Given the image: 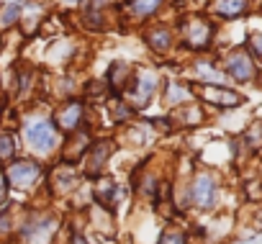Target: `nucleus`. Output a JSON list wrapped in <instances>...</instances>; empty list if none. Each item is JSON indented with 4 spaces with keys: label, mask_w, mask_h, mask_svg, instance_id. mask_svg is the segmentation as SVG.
I'll use <instances>...</instances> for the list:
<instances>
[{
    "label": "nucleus",
    "mask_w": 262,
    "mask_h": 244,
    "mask_svg": "<svg viewBox=\"0 0 262 244\" xmlns=\"http://www.w3.org/2000/svg\"><path fill=\"white\" fill-rule=\"evenodd\" d=\"M24 137H26V144L39 152V154H52L57 147H59V139H57V129L49 118L44 116H31L26 124H24Z\"/></svg>",
    "instance_id": "1"
},
{
    "label": "nucleus",
    "mask_w": 262,
    "mask_h": 244,
    "mask_svg": "<svg viewBox=\"0 0 262 244\" xmlns=\"http://www.w3.org/2000/svg\"><path fill=\"white\" fill-rule=\"evenodd\" d=\"M183 29V41L188 49L193 52H201V49H208L211 41H213V24L206 21V18H185V24L180 26Z\"/></svg>",
    "instance_id": "2"
},
{
    "label": "nucleus",
    "mask_w": 262,
    "mask_h": 244,
    "mask_svg": "<svg viewBox=\"0 0 262 244\" xmlns=\"http://www.w3.org/2000/svg\"><path fill=\"white\" fill-rule=\"evenodd\" d=\"M224 70H226V75H229L231 80H236V82H252V80L257 77V62H254V57H252L249 52H244V49L229 52L226 59H224Z\"/></svg>",
    "instance_id": "3"
},
{
    "label": "nucleus",
    "mask_w": 262,
    "mask_h": 244,
    "mask_svg": "<svg viewBox=\"0 0 262 244\" xmlns=\"http://www.w3.org/2000/svg\"><path fill=\"white\" fill-rule=\"evenodd\" d=\"M190 201L198 208H203V211H208V208L216 206V201H219V185H216V180H213L211 172H198L195 175V180L190 185Z\"/></svg>",
    "instance_id": "4"
},
{
    "label": "nucleus",
    "mask_w": 262,
    "mask_h": 244,
    "mask_svg": "<svg viewBox=\"0 0 262 244\" xmlns=\"http://www.w3.org/2000/svg\"><path fill=\"white\" fill-rule=\"evenodd\" d=\"M6 178L16 188H31L41 178V165H36V162H13L6 170Z\"/></svg>",
    "instance_id": "5"
},
{
    "label": "nucleus",
    "mask_w": 262,
    "mask_h": 244,
    "mask_svg": "<svg viewBox=\"0 0 262 244\" xmlns=\"http://www.w3.org/2000/svg\"><path fill=\"white\" fill-rule=\"evenodd\" d=\"M201 98L206 103L219 105V108H236L242 103V95L234 93V90H229V87H224V85H206L201 90Z\"/></svg>",
    "instance_id": "6"
},
{
    "label": "nucleus",
    "mask_w": 262,
    "mask_h": 244,
    "mask_svg": "<svg viewBox=\"0 0 262 244\" xmlns=\"http://www.w3.org/2000/svg\"><path fill=\"white\" fill-rule=\"evenodd\" d=\"M82 103L80 100H70V103H64L59 110H57V116H54V126L57 129H62V131H75L77 126H80V121H82Z\"/></svg>",
    "instance_id": "7"
},
{
    "label": "nucleus",
    "mask_w": 262,
    "mask_h": 244,
    "mask_svg": "<svg viewBox=\"0 0 262 244\" xmlns=\"http://www.w3.org/2000/svg\"><path fill=\"white\" fill-rule=\"evenodd\" d=\"M155 90H157V75L144 70L134 80V87H131V100H134V105H147L149 98L155 95Z\"/></svg>",
    "instance_id": "8"
},
{
    "label": "nucleus",
    "mask_w": 262,
    "mask_h": 244,
    "mask_svg": "<svg viewBox=\"0 0 262 244\" xmlns=\"http://www.w3.org/2000/svg\"><path fill=\"white\" fill-rule=\"evenodd\" d=\"M208 11L224 21H234L249 11V0H211Z\"/></svg>",
    "instance_id": "9"
},
{
    "label": "nucleus",
    "mask_w": 262,
    "mask_h": 244,
    "mask_svg": "<svg viewBox=\"0 0 262 244\" xmlns=\"http://www.w3.org/2000/svg\"><path fill=\"white\" fill-rule=\"evenodd\" d=\"M162 3L165 0H128L126 11L134 18H149V16H155L162 8Z\"/></svg>",
    "instance_id": "10"
},
{
    "label": "nucleus",
    "mask_w": 262,
    "mask_h": 244,
    "mask_svg": "<svg viewBox=\"0 0 262 244\" xmlns=\"http://www.w3.org/2000/svg\"><path fill=\"white\" fill-rule=\"evenodd\" d=\"M95 195H98L100 206L116 208V203H118V198H121V188H118L116 183H111V180H100L98 188H95Z\"/></svg>",
    "instance_id": "11"
},
{
    "label": "nucleus",
    "mask_w": 262,
    "mask_h": 244,
    "mask_svg": "<svg viewBox=\"0 0 262 244\" xmlns=\"http://www.w3.org/2000/svg\"><path fill=\"white\" fill-rule=\"evenodd\" d=\"M195 77L206 85H226V75L221 70H216L211 62H198L195 64Z\"/></svg>",
    "instance_id": "12"
},
{
    "label": "nucleus",
    "mask_w": 262,
    "mask_h": 244,
    "mask_svg": "<svg viewBox=\"0 0 262 244\" xmlns=\"http://www.w3.org/2000/svg\"><path fill=\"white\" fill-rule=\"evenodd\" d=\"M108 154H111V142H98V144L93 147V152H90L88 175H98V172H100V167H103V162L108 160Z\"/></svg>",
    "instance_id": "13"
},
{
    "label": "nucleus",
    "mask_w": 262,
    "mask_h": 244,
    "mask_svg": "<svg viewBox=\"0 0 262 244\" xmlns=\"http://www.w3.org/2000/svg\"><path fill=\"white\" fill-rule=\"evenodd\" d=\"M128 75H131V70H128V64H123V62H116L113 67H111V72H108V85L113 87V90H126L128 87Z\"/></svg>",
    "instance_id": "14"
},
{
    "label": "nucleus",
    "mask_w": 262,
    "mask_h": 244,
    "mask_svg": "<svg viewBox=\"0 0 262 244\" xmlns=\"http://www.w3.org/2000/svg\"><path fill=\"white\" fill-rule=\"evenodd\" d=\"M147 41H149V47L157 52V54H165L170 47H172V34H170V29H155L149 36H147Z\"/></svg>",
    "instance_id": "15"
},
{
    "label": "nucleus",
    "mask_w": 262,
    "mask_h": 244,
    "mask_svg": "<svg viewBox=\"0 0 262 244\" xmlns=\"http://www.w3.org/2000/svg\"><path fill=\"white\" fill-rule=\"evenodd\" d=\"M18 18H21V0H13V3H8L3 11H0V26L3 29L13 26Z\"/></svg>",
    "instance_id": "16"
},
{
    "label": "nucleus",
    "mask_w": 262,
    "mask_h": 244,
    "mask_svg": "<svg viewBox=\"0 0 262 244\" xmlns=\"http://www.w3.org/2000/svg\"><path fill=\"white\" fill-rule=\"evenodd\" d=\"M190 98H193V93H190L188 87H183L180 82H170V85H167V103L180 105L183 100H190Z\"/></svg>",
    "instance_id": "17"
},
{
    "label": "nucleus",
    "mask_w": 262,
    "mask_h": 244,
    "mask_svg": "<svg viewBox=\"0 0 262 244\" xmlns=\"http://www.w3.org/2000/svg\"><path fill=\"white\" fill-rule=\"evenodd\" d=\"M16 154V142L11 134H0V160H11Z\"/></svg>",
    "instance_id": "18"
},
{
    "label": "nucleus",
    "mask_w": 262,
    "mask_h": 244,
    "mask_svg": "<svg viewBox=\"0 0 262 244\" xmlns=\"http://www.w3.org/2000/svg\"><path fill=\"white\" fill-rule=\"evenodd\" d=\"M111 105H113V118H116V121H126V118L134 116V110H131L126 103H121V100H113Z\"/></svg>",
    "instance_id": "19"
},
{
    "label": "nucleus",
    "mask_w": 262,
    "mask_h": 244,
    "mask_svg": "<svg viewBox=\"0 0 262 244\" xmlns=\"http://www.w3.org/2000/svg\"><path fill=\"white\" fill-rule=\"evenodd\" d=\"M249 54L262 62V34H252L249 36Z\"/></svg>",
    "instance_id": "20"
},
{
    "label": "nucleus",
    "mask_w": 262,
    "mask_h": 244,
    "mask_svg": "<svg viewBox=\"0 0 262 244\" xmlns=\"http://www.w3.org/2000/svg\"><path fill=\"white\" fill-rule=\"evenodd\" d=\"M160 244H185V239H183L180 234H170V236H165Z\"/></svg>",
    "instance_id": "21"
},
{
    "label": "nucleus",
    "mask_w": 262,
    "mask_h": 244,
    "mask_svg": "<svg viewBox=\"0 0 262 244\" xmlns=\"http://www.w3.org/2000/svg\"><path fill=\"white\" fill-rule=\"evenodd\" d=\"M3 203H6V180L0 175V208H3Z\"/></svg>",
    "instance_id": "22"
}]
</instances>
